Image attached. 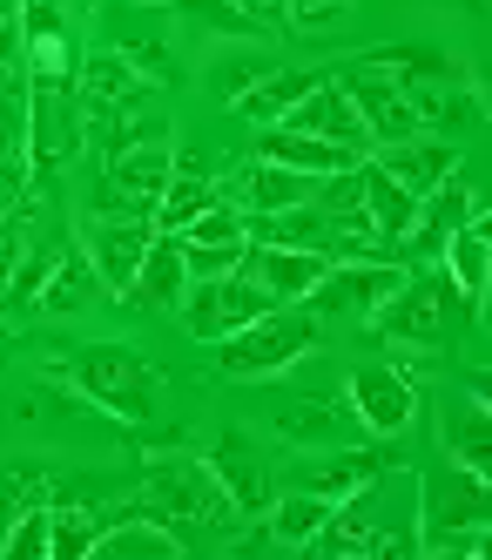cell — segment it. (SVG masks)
<instances>
[{"label":"cell","mask_w":492,"mask_h":560,"mask_svg":"<svg viewBox=\"0 0 492 560\" xmlns=\"http://www.w3.org/2000/svg\"><path fill=\"white\" fill-rule=\"evenodd\" d=\"M351 412H358L364 432H378V439L405 432V425L419 419V385H412V372H405V365H358L351 372Z\"/></svg>","instance_id":"10"},{"label":"cell","mask_w":492,"mask_h":560,"mask_svg":"<svg viewBox=\"0 0 492 560\" xmlns=\"http://www.w3.org/2000/svg\"><path fill=\"white\" fill-rule=\"evenodd\" d=\"M331 506H338V500H324V493H311V487H291V493L270 500V534H277L283 547H311L317 527L331 520Z\"/></svg>","instance_id":"27"},{"label":"cell","mask_w":492,"mask_h":560,"mask_svg":"<svg viewBox=\"0 0 492 560\" xmlns=\"http://www.w3.org/2000/svg\"><path fill=\"white\" fill-rule=\"evenodd\" d=\"M358 68H378L385 82H398L405 95H432L445 82H466L459 61L438 55V48H372V55H358Z\"/></svg>","instance_id":"20"},{"label":"cell","mask_w":492,"mask_h":560,"mask_svg":"<svg viewBox=\"0 0 492 560\" xmlns=\"http://www.w3.org/2000/svg\"><path fill=\"white\" fill-rule=\"evenodd\" d=\"M81 142H89V108H81V89L61 82V74H27V170L40 183H55Z\"/></svg>","instance_id":"5"},{"label":"cell","mask_w":492,"mask_h":560,"mask_svg":"<svg viewBox=\"0 0 492 560\" xmlns=\"http://www.w3.org/2000/svg\"><path fill=\"white\" fill-rule=\"evenodd\" d=\"M149 236H155L149 217H89V230H81V257L95 264L102 298H129L136 270H142V250H149Z\"/></svg>","instance_id":"9"},{"label":"cell","mask_w":492,"mask_h":560,"mask_svg":"<svg viewBox=\"0 0 492 560\" xmlns=\"http://www.w3.org/2000/svg\"><path fill=\"white\" fill-rule=\"evenodd\" d=\"M102 298V277H95V264L89 257H81L74 244L61 250V264L48 270V284H40V298H34V311L40 317H81V311H89Z\"/></svg>","instance_id":"23"},{"label":"cell","mask_w":492,"mask_h":560,"mask_svg":"<svg viewBox=\"0 0 492 560\" xmlns=\"http://www.w3.org/2000/svg\"><path fill=\"white\" fill-rule=\"evenodd\" d=\"M263 74H270V61H243V68L230 61V68L216 74V95H243V89H257V82H263Z\"/></svg>","instance_id":"33"},{"label":"cell","mask_w":492,"mask_h":560,"mask_svg":"<svg viewBox=\"0 0 492 560\" xmlns=\"http://www.w3.org/2000/svg\"><path fill=\"white\" fill-rule=\"evenodd\" d=\"M14 513H21V493H14V479H0V540H8Z\"/></svg>","instance_id":"35"},{"label":"cell","mask_w":492,"mask_h":560,"mask_svg":"<svg viewBox=\"0 0 492 560\" xmlns=\"http://www.w3.org/2000/svg\"><path fill=\"white\" fill-rule=\"evenodd\" d=\"M183 21H196V27H216V34H263L250 14L236 8V0H183Z\"/></svg>","instance_id":"31"},{"label":"cell","mask_w":492,"mask_h":560,"mask_svg":"<svg viewBox=\"0 0 492 560\" xmlns=\"http://www.w3.org/2000/svg\"><path fill=\"white\" fill-rule=\"evenodd\" d=\"M136 513L162 520V527H230V520H236L216 466L210 459H189V453H169V459H155L142 472Z\"/></svg>","instance_id":"3"},{"label":"cell","mask_w":492,"mask_h":560,"mask_svg":"<svg viewBox=\"0 0 492 560\" xmlns=\"http://www.w3.org/2000/svg\"><path fill=\"white\" fill-rule=\"evenodd\" d=\"M277 129H297V136H317V142H338V149H351V155H364L372 149V136H364V122H358V108H351V95L324 74V82L283 115Z\"/></svg>","instance_id":"12"},{"label":"cell","mask_w":492,"mask_h":560,"mask_svg":"<svg viewBox=\"0 0 492 560\" xmlns=\"http://www.w3.org/2000/svg\"><path fill=\"white\" fill-rule=\"evenodd\" d=\"M438 264H445V277L459 284L466 311L479 317V304H485V284H492V244H485V217H472V223H459L453 236H445Z\"/></svg>","instance_id":"21"},{"label":"cell","mask_w":492,"mask_h":560,"mask_svg":"<svg viewBox=\"0 0 492 560\" xmlns=\"http://www.w3.org/2000/svg\"><path fill=\"white\" fill-rule=\"evenodd\" d=\"M378 472H385L378 453H338V459L297 466V472H291V487H311V493H324V500H344V493H358V487H372Z\"/></svg>","instance_id":"26"},{"label":"cell","mask_w":492,"mask_h":560,"mask_svg":"<svg viewBox=\"0 0 492 560\" xmlns=\"http://www.w3.org/2000/svg\"><path fill=\"white\" fill-rule=\"evenodd\" d=\"M236 8L250 14V21H257L263 34H270V27H283V21H291V0H236Z\"/></svg>","instance_id":"34"},{"label":"cell","mask_w":492,"mask_h":560,"mask_svg":"<svg viewBox=\"0 0 492 560\" xmlns=\"http://www.w3.org/2000/svg\"><path fill=\"white\" fill-rule=\"evenodd\" d=\"M14 21V0H0V27H8Z\"/></svg>","instance_id":"36"},{"label":"cell","mask_w":492,"mask_h":560,"mask_svg":"<svg viewBox=\"0 0 492 560\" xmlns=\"http://www.w3.org/2000/svg\"><path fill=\"white\" fill-rule=\"evenodd\" d=\"M102 520L89 506H48V560H89Z\"/></svg>","instance_id":"28"},{"label":"cell","mask_w":492,"mask_h":560,"mask_svg":"<svg viewBox=\"0 0 492 560\" xmlns=\"http://www.w3.org/2000/svg\"><path fill=\"white\" fill-rule=\"evenodd\" d=\"M372 325L398 351H438V345H453L472 325V311H466L459 284L445 277V264H412V270H405V284L372 311Z\"/></svg>","instance_id":"1"},{"label":"cell","mask_w":492,"mask_h":560,"mask_svg":"<svg viewBox=\"0 0 492 560\" xmlns=\"http://www.w3.org/2000/svg\"><path fill=\"white\" fill-rule=\"evenodd\" d=\"M453 527H466V534H485V472H445V479H432L425 487V540L438 547Z\"/></svg>","instance_id":"14"},{"label":"cell","mask_w":492,"mask_h":560,"mask_svg":"<svg viewBox=\"0 0 492 560\" xmlns=\"http://www.w3.org/2000/svg\"><path fill=\"white\" fill-rule=\"evenodd\" d=\"M338 89L351 95V108H358V122H364V136H372V149H391V142H412V136H425V122H419V108H412V95H405L398 82H385L378 68H344L338 74Z\"/></svg>","instance_id":"7"},{"label":"cell","mask_w":492,"mask_h":560,"mask_svg":"<svg viewBox=\"0 0 492 560\" xmlns=\"http://www.w3.org/2000/svg\"><path fill=\"white\" fill-rule=\"evenodd\" d=\"M372 163H378L405 196H432L445 176H459V142H453V136H412V142L378 149Z\"/></svg>","instance_id":"13"},{"label":"cell","mask_w":492,"mask_h":560,"mask_svg":"<svg viewBox=\"0 0 492 560\" xmlns=\"http://www.w3.org/2000/svg\"><path fill=\"white\" fill-rule=\"evenodd\" d=\"M210 466H216V479H223L236 520H243V513H263V506L277 500V479H270V466L250 453V439H243V432H223V446L210 453Z\"/></svg>","instance_id":"17"},{"label":"cell","mask_w":492,"mask_h":560,"mask_svg":"<svg viewBox=\"0 0 492 560\" xmlns=\"http://www.w3.org/2000/svg\"><path fill=\"white\" fill-rule=\"evenodd\" d=\"M210 203H223V189H216V176L196 163V155H176V170H169V183H162V196H155V210H149V223L155 230H189Z\"/></svg>","instance_id":"19"},{"label":"cell","mask_w":492,"mask_h":560,"mask_svg":"<svg viewBox=\"0 0 492 560\" xmlns=\"http://www.w3.org/2000/svg\"><path fill=\"white\" fill-rule=\"evenodd\" d=\"M189 291V264H183V236L176 230H155L149 250H142V270L121 304H142V311H176Z\"/></svg>","instance_id":"16"},{"label":"cell","mask_w":492,"mask_h":560,"mask_svg":"<svg viewBox=\"0 0 492 560\" xmlns=\"http://www.w3.org/2000/svg\"><path fill=\"white\" fill-rule=\"evenodd\" d=\"M405 284V264L398 257H372V264H331L317 277V291L304 298L317 317H372L391 291Z\"/></svg>","instance_id":"8"},{"label":"cell","mask_w":492,"mask_h":560,"mask_svg":"<svg viewBox=\"0 0 492 560\" xmlns=\"http://www.w3.org/2000/svg\"><path fill=\"white\" fill-rule=\"evenodd\" d=\"M243 270L257 277V284L270 291V304H304L317 291V277L331 270V257L317 250H277V244H250L243 250Z\"/></svg>","instance_id":"15"},{"label":"cell","mask_w":492,"mask_h":560,"mask_svg":"<svg viewBox=\"0 0 492 560\" xmlns=\"http://www.w3.org/2000/svg\"><path fill=\"white\" fill-rule=\"evenodd\" d=\"M472 217H479V196L466 189V176H445L432 196H419V217H412V230L398 236V257H405V270H412V264H438L445 236H453L459 223H472Z\"/></svg>","instance_id":"11"},{"label":"cell","mask_w":492,"mask_h":560,"mask_svg":"<svg viewBox=\"0 0 492 560\" xmlns=\"http://www.w3.org/2000/svg\"><path fill=\"white\" fill-rule=\"evenodd\" d=\"M311 189H317V176L263 163V155H257V163L236 170V210L243 217H277V210H291V203H311Z\"/></svg>","instance_id":"18"},{"label":"cell","mask_w":492,"mask_h":560,"mask_svg":"<svg viewBox=\"0 0 492 560\" xmlns=\"http://www.w3.org/2000/svg\"><path fill=\"white\" fill-rule=\"evenodd\" d=\"M466 8H485V0H466Z\"/></svg>","instance_id":"37"},{"label":"cell","mask_w":492,"mask_h":560,"mask_svg":"<svg viewBox=\"0 0 492 560\" xmlns=\"http://www.w3.org/2000/svg\"><path fill=\"white\" fill-rule=\"evenodd\" d=\"M0 163L27 170V74L0 82Z\"/></svg>","instance_id":"29"},{"label":"cell","mask_w":492,"mask_h":560,"mask_svg":"<svg viewBox=\"0 0 492 560\" xmlns=\"http://www.w3.org/2000/svg\"><path fill=\"white\" fill-rule=\"evenodd\" d=\"M55 372H61L81 398H89V406H102V412H115V419H129V425H149L155 406H162L155 372L142 365L129 345H74V351L55 358Z\"/></svg>","instance_id":"2"},{"label":"cell","mask_w":492,"mask_h":560,"mask_svg":"<svg viewBox=\"0 0 492 560\" xmlns=\"http://www.w3.org/2000/svg\"><path fill=\"white\" fill-rule=\"evenodd\" d=\"M317 351V311L311 304H270L263 317H250L243 331L216 338V358L230 378H270V372H291L297 358Z\"/></svg>","instance_id":"4"},{"label":"cell","mask_w":492,"mask_h":560,"mask_svg":"<svg viewBox=\"0 0 492 560\" xmlns=\"http://www.w3.org/2000/svg\"><path fill=\"white\" fill-rule=\"evenodd\" d=\"M0 553L8 560H48V506H21L8 540H0Z\"/></svg>","instance_id":"30"},{"label":"cell","mask_w":492,"mask_h":560,"mask_svg":"<svg viewBox=\"0 0 492 560\" xmlns=\"http://www.w3.org/2000/svg\"><path fill=\"white\" fill-rule=\"evenodd\" d=\"M257 155H263V163H283V170H304V176H331V170L364 163V155H351L338 142H317V136H297V129H263Z\"/></svg>","instance_id":"24"},{"label":"cell","mask_w":492,"mask_h":560,"mask_svg":"<svg viewBox=\"0 0 492 560\" xmlns=\"http://www.w3.org/2000/svg\"><path fill=\"white\" fill-rule=\"evenodd\" d=\"M317 82H324L317 68H270L257 89H243V95H236V115H243L250 129H277L283 115H291V108H297Z\"/></svg>","instance_id":"22"},{"label":"cell","mask_w":492,"mask_h":560,"mask_svg":"<svg viewBox=\"0 0 492 560\" xmlns=\"http://www.w3.org/2000/svg\"><path fill=\"white\" fill-rule=\"evenodd\" d=\"M243 250L250 244H183V264L189 277H223V270H243Z\"/></svg>","instance_id":"32"},{"label":"cell","mask_w":492,"mask_h":560,"mask_svg":"<svg viewBox=\"0 0 492 560\" xmlns=\"http://www.w3.org/2000/svg\"><path fill=\"white\" fill-rule=\"evenodd\" d=\"M183 325H189V338H202V345H216V338H230V331H243L250 317H263L270 311V291L257 284L250 270H223V277H189V291H183Z\"/></svg>","instance_id":"6"},{"label":"cell","mask_w":492,"mask_h":560,"mask_svg":"<svg viewBox=\"0 0 492 560\" xmlns=\"http://www.w3.org/2000/svg\"><path fill=\"white\" fill-rule=\"evenodd\" d=\"M358 183H364V217H372L378 230H385V244H391V257H398V236L412 230V217H419V196H405L378 163H358Z\"/></svg>","instance_id":"25"}]
</instances>
